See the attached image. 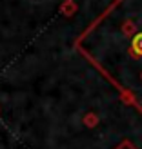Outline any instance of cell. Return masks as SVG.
Wrapping results in <instances>:
<instances>
[{
  "label": "cell",
  "mask_w": 142,
  "mask_h": 149,
  "mask_svg": "<svg viewBox=\"0 0 142 149\" xmlns=\"http://www.w3.org/2000/svg\"><path fill=\"white\" fill-rule=\"evenodd\" d=\"M117 149H137V147H135V146H133L131 142H122V144H120V146H118Z\"/></svg>",
  "instance_id": "3957f363"
},
{
  "label": "cell",
  "mask_w": 142,
  "mask_h": 149,
  "mask_svg": "<svg viewBox=\"0 0 142 149\" xmlns=\"http://www.w3.org/2000/svg\"><path fill=\"white\" fill-rule=\"evenodd\" d=\"M131 55L133 58H142V33L135 35V38L131 40Z\"/></svg>",
  "instance_id": "6da1fadb"
},
{
  "label": "cell",
  "mask_w": 142,
  "mask_h": 149,
  "mask_svg": "<svg viewBox=\"0 0 142 149\" xmlns=\"http://www.w3.org/2000/svg\"><path fill=\"white\" fill-rule=\"evenodd\" d=\"M62 11H64L66 15H73V11H75V4H73V2L64 4V6H62Z\"/></svg>",
  "instance_id": "7a4b0ae2"
}]
</instances>
